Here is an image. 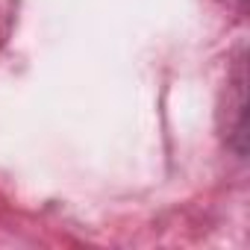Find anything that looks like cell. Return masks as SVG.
Masks as SVG:
<instances>
[{
	"label": "cell",
	"mask_w": 250,
	"mask_h": 250,
	"mask_svg": "<svg viewBox=\"0 0 250 250\" xmlns=\"http://www.w3.org/2000/svg\"><path fill=\"white\" fill-rule=\"evenodd\" d=\"M238 3H241V6H244V0H238Z\"/></svg>",
	"instance_id": "obj_1"
}]
</instances>
